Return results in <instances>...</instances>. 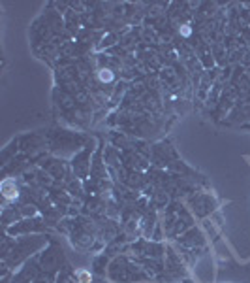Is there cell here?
Returning <instances> with one entry per match:
<instances>
[{"mask_svg": "<svg viewBox=\"0 0 250 283\" xmlns=\"http://www.w3.org/2000/svg\"><path fill=\"white\" fill-rule=\"evenodd\" d=\"M100 79H102V81H111V79H113V72H111V70H102V72H100Z\"/></svg>", "mask_w": 250, "mask_h": 283, "instance_id": "6da1fadb", "label": "cell"}]
</instances>
